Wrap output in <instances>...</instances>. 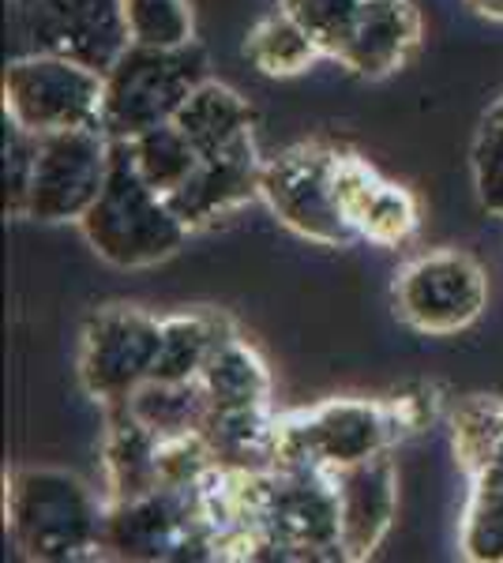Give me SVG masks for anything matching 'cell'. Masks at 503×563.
I'll return each mask as SVG.
<instances>
[{
    "mask_svg": "<svg viewBox=\"0 0 503 563\" xmlns=\"http://www.w3.org/2000/svg\"><path fill=\"white\" fill-rule=\"evenodd\" d=\"M106 511L68 470L26 466L8 481V533L26 560L72 563L106 552Z\"/></svg>",
    "mask_w": 503,
    "mask_h": 563,
    "instance_id": "1",
    "label": "cell"
},
{
    "mask_svg": "<svg viewBox=\"0 0 503 563\" xmlns=\"http://www.w3.org/2000/svg\"><path fill=\"white\" fill-rule=\"evenodd\" d=\"M87 244L98 260L113 267L135 271L170 260L188 241V225L181 222L170 199L143 180L128 143L113 140V166L95 207L79 218Z\"/></svg>",
    "mask_w": 503,
    "mask_h": 563,
    "instance_id": "2",
    "label": "cell"
},
{
    "mask_svg": "<svg viewBox=\"0 0 503 563\" xmlns=\"http://www.w3.org/2000/svg\"><path fill=\"white\" fill-rule=\"evenodd\" d=\"M391 402L369 398H331L313 410L278 417L274 424L271 470L274 474H338L357 462L391 451L398 440Z\"/></svg>",
    "mask_w": 503,
    "mask_h": 563,
    "instance_id": "3",
    "label": "cell"
},
{
    "mask_svg": "<svg viewBox=\"0 0 503 563\" xmlns=\"http://www.w3.org/2000/svg\"><path fill=\"white\" fill-rule=\"evenodd\" d=\"M102 79V132L128 143L181 113L192 90L207 79V53L196 42L177 49L128 45Z\"/></svg>",
    "mask_w": 503,
    "mask_h": 563,
    "instance_id": "4",
    "label": "cell"
},
{
    "mask_svg": "<svg viewBox=\"0 0 503 563\" xmlns=\"http://www.w3.org/2000/svg\"><path fill=\"white\" fill-rule=\"evenodd\" d=\"M204 485V481H199ZM199 485H158L106 511V552L117 560H218V538Z\"/></svg>",
    "mask_w": 503,
    "mask_h": 563,
    "instance_id": "5",
    "label": "cell"
},
{
    "mask_svg": "<svg viewBox=\"0 0 503 563\" xmlns=\"http://www.w3.org/2000/svg\"><path fill=\"white\" fill-rule=\"evenodd\" d=\"M260 196L297 238L342 249L357 241V225L342 199V151L300 143L263 162Z\"/></svg>",
    "mask_w": 503,
    "mask_h": 563,
    "instance_id": "6",
    "label": "cell"
},
{
    "mask_svg": "<svg viewBox=\"0 0 503 563\" xmlns=\"http://www.w3.org/2000/svg\"><path fill=\"white\" fill-rule=\"evenodd\" d=\"M102 71L53 53H23L4 68V113L34 135L102 129Z\"/></svg>",
    "mask_w": 503,
    "mask_h": 563,
    "instance_id": "7",
    "label": "cell"
},
{
    "mask_svg": "<svg viewBox=\"0 0 503 563\" xmlns=\"http://www.w3.org/2000/svg\"><path fill=\"white\" fill-rule=\"evenodd\" d=\"M162 350V320L132 305H109L84 327L79 379L102 410L124 406L147 379H154Z\"/></svg>",
    "mask_w": 503,
    "mask_h": 563,
    "instance_id": "8",
    "label": "cell"
},
{
    "mask_svg": "<svg viewBox=\"0 0 503 563\" xmlns=\"http://www.w3.org/2000/svg\"><path fill=\"white\" fill-rule=\"evenodd\" d=\"M109 166H113V140L102 129H64L39 135L26 218L42 225H79V218L102 196Z\"/></svg>",
    "mask_w": 503,
    "mask_h": 563,
    "instance_id": "9",
    "label": "cell"
},
{
    "mask_svg": "<svg viewBox=\"0 0 503 563\" xmlns=\"http://www.w3.org/2000/svg\"><path fill=\"white\" fill-rule=\"evenodd\" d=\"M489 301V278L466 252L444 249L417 256L395 278V312L420 334H459Z\"/></svg>",
    "mask_w": 503,
    "mask_h": 563,
    "instance_id": "10",
    "label": "cell"
},
{
    "mask_svg": "<svg viewBox=\"0 0 503 563\" xmlns=\"http://www.w3.org/2000/svg\"><path fill=\"white\" fill-rule=\"evenodd\" d=\"M15 20L31 53H53L106 71L132 45L124 0H15Z\"/></svg>",
    "mask_w": 503,
    "mask_h": 563,
    "instance_id": "11",
    "label": "cell"
},
{
    "mask_svg": "<svg viewBox=\"0 0 503 563\" xmlns=\"http://www.w3.org/2000/svg\"><path fill=\"white\" fill-rule=\"evenodd\" d=\"M260 180H263V158L255 151V143L244 140L230 151L204 154L196 174L166 199L188 230H204V225L218 222V218H226L237 207H244L249 199L260 196Z\"/></svg>",
    "mask_w": 503,
    "mask_h": 563,
    "instance_id": "12",
    "label": "cell"
},
{
    "mask_svg": "<svg viewBox=\"0 0 503 563\" xmlns=\"http://www.w3.org/2000/svg\"><path fill=\"white\" fill-rule=\"evenodd\" d=\"M338 519H342L346 560H369L395 526L398 511V474L387 451L369 462H357L335 474Z\"/></svg>",
    "mask_w": 503,
    "mask_h": 563,
    "instance_id": "13",
    "label": "cell"
},
{
    "mask_svg": "<svg viewBox=\"0 0 503 563\" xmlns=\"http://www.w3.org/2000/svg\"><path fill=\"white\" fill-rule=\"evenodd\" d=\"M417 42L420 15L409 0H364L350 42L338 53V65L353 76L383 79L414 57Z\"/></svg>",
    "mask_w": 503,
    "mask_h": 563,
    "instance_id": "14",
    "label": "cell"
},
{
    "mask_svg": "<svg viewBox=\"0 0 503 563\" xmlns=\"http://www.w3.org/2000/svg\"><path fill=\"white\" fill-rule=\"evenodd\" d=\"M342 199L350 211L357 238L395 249L417 230V203L406 188L383 180L376 169L364 166L357 154H342Z\"/></svg>",
    "mask_w": 503,
    "mask_h": 563,
    "instance_id": "15",
    "label": "cell"
},
{
    "mask_svg": "<svg viewBox=\"0 0 503 563\" xmlns=\"http://www.w3.org/2000/svg\"><path fill=\"white\" fill-rule=\"evenodd\" d=\"M162 435L151 432L128 406H109L106 410V443L102 466L109 499H132L162 485Z\"/></svg>",
    "mask_w": 503,
    "mask_h": 563,
    "instance_id": "16",
    "label": "cell"
},
{
    "mask_svg": "<svg viewBox=\"0 0 503 563\" xmlns=\"http://www.w3.org/2000/svg\"><path fill=\"white\" fill-rule=\"evenodd\" d=\"M207 410H263L271 406V372L249 342L226 334L199 372Z\"/></svg>",
    "mask_w": 503,
    "mask_h": 563,
    "instance_id": "17",
    "label": "cell"
},
{
    "mask_svg": "<svg viewBox=\"0 0 503 563\" xmlns=\"http://www.w3.org/2000/svg\"><path fill=\"white\" fill-rule=\"evenodd\" d=\"M173 124L188 135L192 147L199 154H218L252 140L255 113L233 87L204 79V84L192 90L188 102L181 106V113L173 117Z\"/></svg>",
    "mask_w": 503,
    "mask_h": 563,
    "instance_id": "18",
    "label": "cell"
},
{
    "mask_svg": "<svg viewBox=\"0 0 503 563\" xmlns=\"http://www.w3.org/2000/svg\"><path fill=\"white\" fill-rule=\"evenodd\" d=\"M274 424L278 417L271 406L263 410H207L199 435L207 440L210 455L222 470H271V448H274Z\"/></svg>",
    "mask_w": 503,
    "mask_h": 563,
    "instance_id": "19",
    "label": "cell"
},
{
    "mask_svg": "<svg viewBox=\"0 0 503 563\" xmlns=\"http://www.w3.org/2000/svg\"><path fill=\"white\" fill-rule=\"evenodd\" d=\"M226 334H233V327L215 312H185L162 320V350L158 365H154V379H170V384L199 379L207 357Z\"/></svg>",
    "mask_w": 503,
    "mask_h": 563,
    "instance_id": "20",
    "label": "cell"
},
{
    "mask_svg": "<svg viewBox=\"0 0 503 563\" xmlns=\"http://www.w3.org/2000/svg\"><path fill=\"white\" fill-rule=\"evenodd\" d=\"M470 477L473 493L462 519V556L503 563V448Z\"/></svg>",
    "mask_w": 503,
    "mask_h": 563,
    "instance_id": "21",
    "label": "cell"
},
{
    "mask_svg": "<svg viewBox=\"0 0 503 563\" xmlns=\"http://www.w3.org/2000/svg\"><path fill=\"white\" fill-rule=\"evenodd\" d=\"M244 57L252 60L263 76H300L319 53V45L313 42V34L300 26L286 8L278 4V12H271L267 20H260L249 31V42H244Z\"/></svg>",
    "mask_w": 503,
    "mask_h": 563,
    "instance_id": "22",
    "label": "cell"
},
{
    "mask_svg": "<svg viewBox=\"0 0 503 563\" xmlns=\"http://www.w3.org/2000/svg\"><path fill=\"white\" fill-rule=\"evenodd\" d=\"M124 406L140 417L151 432H158L162 440H177V435L199 432V424H204V417H207V398H204L199 379H188V384L147 379Z\"/></svg>",
    "mask_w": 503,
    "mask_h": 563,
    "instance_id": "23",
    "label": "cell"
},
{
    "mask_svg": "<svg viewBox=\"0 0 503 563\" xmlns=\"http://www.w3.org/2000/svg\"><path fill=\"white\" fill-rule=\"evenodd\" d=\"M128 151H132L135 169L143 174V180H147L154 192H162V196L177 192V188L196 174L199 158H204V154L192 147V140L173 121L135 135V140H128Z\"/></svg>",
    "mask_w": 503,
    "mask_h": 563,
    "instance_id": "24",
    "label": "cell"
},
{
    "mask_svg": "<svg viewBox=\"0 0 503 563\" xmlns=\"http://www.w3.org/2000/svg\"><path fill=\"white\" fill-rule=\"evenodd\" d=\"M455 429H451V443H455V459L466 474H478V470L489 462L496 451L503 448V402L500 398H466V402L455 410Z\"/></svg>",
    "mask_w": 503,
    "mask_h": 563,
    "instance_id": "25",
    "label": "cell"
},
{
    "mask_svg": "<svg viewBox=\"0 0 503 563\" xmlns=\"http://www.w3.org/2000/svg\"><path fill=\"white\" fill-rule=\"evenodd\" d=\"M124 20L132 45H151V49H177V45L196 42L192 31L188 0H124Z\"/></svg>",
    "mask_w": 503,
    "mask_h": 563,
    "instance_id": "26",
    "label": "cell"
},
{
    "mask_svg": "<svg viewBox=\"0 0 503 563\" xmlns=\"http://www.w3.org/2000/svg\"><path fill=\"white\" fill-rule=\"evenodd\" d=\"M282 8L313 34V42L319 45L324 57L338 60V53L350 42L364 0H282Z\"/></svg>",
    "mask_w": 503,
    "mask_h": 563,
    "instance_id": "27",
    "label": "cell"
},
{
    "mask_svg": "<svg viewBox=\"0 0 503 563\" xmlns=\"http://www.w3.org/2000/svg\"><path fill=\"white\" fill-rule=\"evenodd\" d=\"M0 147H4V211L8 218H26V196H31L39 135L4 113V140H0Z\"/></svg>",
    "mask_w": 503,
    "mask_h": 563,
    "instance_id": "28",
    "label": "cell"
},
{
    "mask_svg": "<svg viewBox=\"0 0 503 563\" xmlns=\"http://www.w3.org/2000/svg\"><path fill=\"white\" fill-rule=\"evenodd\" d=\"M473 185L489 214L503 218V140L492 132H478L473 143Z\"/></svg>",
    "mask_w": 503,
    "mask_h": 563,
    "instance_id": "29",
    "label": "cell"
},
{
    "mask_svg": "<svg viewBox=\"0 0 503 563\" xmlns=\"http://www.w3.org/2000/svg\"><path fill=\"white\" fill-rule=\"evenodd\" d=\"M481 20H492V23H503V0H466Z\"/></svg>",
    "mask_w": 503,
    "mask_h": 563,
    "instance_id": "30",
    "label": "cell"
},
{
    "mask_svg": "<svg viewBox=\"0 0 503 563\" xmlns=\"http://www.w3.org/2000/svg\"><path fill=\"white\" fill-rule=\"evenodd\" d=\"M481 132H492V135H500V140H503V98L489 109V117L481 121Z\"/></svg>",
    "mask_w": 503,
    "mask_h": 563,
    "instance_id": "31",
    "label": "cell"
}]
</instances>
